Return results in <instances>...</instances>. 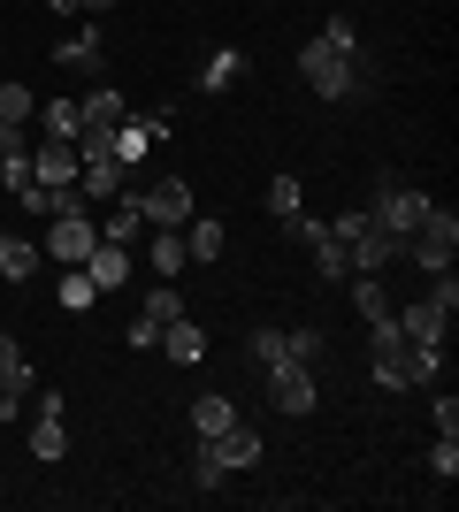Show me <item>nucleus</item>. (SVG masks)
<instances>
[{"label":"nucleus","instance_id":"f257e3e1","mask_svg":"<svg viewBox=\"0 0 459 512\" xmlns=\"http://www.w3.org/2000/svg\"><path fill=\"white\" fill-rule=\"evenodd\" d=\"M299 77H306V92H322V100H360V92H368L360 54H337V46H322V39L299 46Z\"/></svg>","mask_w":459,"mask_h":512},{"label":"nucleus","instance_id":"f03ea898","mask_svg":"<svg viewBox=\"0 0 459 512\" xmlns=\"http://www.w3.org/2000/svg\"><path fill=\"white\" fill-rule=\"evenodd\" d=\"M452 253H459V214L452 207H429V214H421V230L406 237V260L429 268V276H452Z\"/></svg>","mask_w":459,"mask_h":512},{"label":"nucleus","instance_id":"7ed1b4c3","mask_svg":"<svg viewBox=\"0 0 459 512\" xmlns=\"http://www.w3.org/2000/svg\"><path fill=\"white\" fill-rule=\"evenodd\" d=\"M92 245H100V222H92L85 207H77V214H54V222L39 230V253L54 260V268H85Z\"/></svg>","mask_w":459,"mask_h":512},{"label":"nucleus","instance_id":"20e7f679","mask_svg":"<svg viewBox=\"0 0 459 512\" xmlns=\"http://www.w3.org/2000/svg\"><path fill=\"white\" fill-rule=\"evenodd\" d=\"M437 207V199L421 192V184H398V176H383V192H375V230H391V237H414L421 230V214Z\"/></svg>","mask_w":459,"mask_h":512},{"label":"nucleus","instance_id":"39448f33","mask_svg":"<svg viewBox=\"0 0 459 512\" xmlns=\"http://www.w3.org/2000/svg\"><path fill=\"white\" fill-rule=\"evenodd\" d=\"M452 306H459V283H452V276H437V291H429V299L398 314L406 344H444V337H452Z\"/></svg>","mask_w":459,"mask_h":512},{"label":"nucleus","instance_id":"423d86ee","mask_svg":"<svg viewBox=\"0 0 459 512\" xmlns=\"http://www.w3.org/2000/svg\"><path fill=\"white\" fill-rule=\"evenodd\" d=\"M138 214H146V230H184V222H192V184H184V176L146 184V192H138Z\"/></svg>","mask_w":459,"mask_h":512},{"label":"nucleus","instance_id":"0eeeda50","mask_svg":"<svg viewBox=\"0 0 459 512\" xmlns=\"http://www.w3.org/2000/svg\"><path fill=\"white\" fill-rule=\"evenodd\" d=\"M268 398H276V413H314V367H299V360H284V367H268Z\"/></svg>","mask_w":459,"mask_h":512},{"label":"nucleus","instance_id":"6e6552de","mask_svg":"<svg viewBox=\"0 0 459 512\" xmlns=\"http://www.w3.org/2000/svg\"><path fill=\"white\" fill-rule=\"evenodd\" d=\"M62 451H69V413H62V398H54V390H39V428H31V459H39V467H54Z\"/></svg>","mask_w":459,"mask_h":512},{"label":"nucleus","instance_id":"1a4fd4ad","mask_svg":"<svg viewBox=\"0 0 459 512\" xmlns=\"http://www.w3.org/2000/svg\"><path fill=\"white\" fill-rule=\"evenodd\" d=\"M345 253H352V276H383L391 260H406V237H391V230H375V222H368Z\"/></svg>","mask_w":459,"mask_h":512},{"label":"nucleus","instance_id":"9d476101","mask_svg":"<svg viewBox=\"0 0 459 512\" xmlns=\"http://www.w3.org/2000/svg\"><path fill=\"white\" fill-rule=\"evenodd\" d=\"M161 138H169V107H161V115H146V123H131V115H123V123H115V161H123V169H138Z\"/></svg>","mask_w":459,"mask_h":512},{"label":"nucleus","instance_id":"9b49d317","mask_svg":"<svg viewBox=\"0 0 459 512\" xmlns=\"http://www.w3.org/2000/svg\"><path fill=\"white\" fill-rule=\"evenodd\" d=\"M100 46H108V39H100V16H85L62 46H54V54H46V62H54V69H85V77H100Z\"/></svg>","mask_w":459,"mask_h":512},{"label":"nucleus","instance_id":"f8f14e48","mask_svg":"<svg viewBox=\"0 0 459 512\" xmlns=\"http://www.w3.org/2000/svg\"><path fill=\"white\" fill-rule=\"evenodd\" d=\"M77 169H85V161H77V138H39V146H31V176H39V184H77Z\"/></svg>","mask_w":459,"mask_h":512},{"label":"nucleus","instance_id":"ddd939ff","mask_svg":"<svg viewBox=\"0 0 459 512\" xmlns=\"http://www.w3.org/2000/svg\"><path fill=\"white\" fill-rule=\"evenodd\" d=\"M207 451L222 459V474H245V467H261V428H222V436H207Z\"/></svg>","mask_w":459,"mask_h":512},{"label":"nucleus","instance_id":"4468645a","mask_svg":"<svg viewBox=\"0 0 459 512\" xmlns=\"http://www.w3.org/2000/svg\"><path fill=\"white\" fill-rule=\"evenodd\" d=\"M85 276L100 283V291H123V283H131V245H108V237H100L85 253Z\"/></svg>","mask_w":459,"mask_h":512},{"label":"nucleus","instance_id":"2eb2a0df","mask_svg":"<svg viewBox=\"0 0 459 512\" xmlns=\"http://www.w3.org/2000/svg\"><path fill=\"white\" fill-rule=\"evenodd\" d=\"M238 77H245V46H215V54L199 62V92H207V100H222Z\"/></svg>","mask_w":459,"mask_h":512},{"label":"nucleus","instance_id":"dca6fc26","mask_svg":"<svg viewBox=\"0 0 459 512\" xmlns=\"http://www.w3.org/2000/svg\"><path fill=\"white\" fill-rule=\"evenodd\" d=\"M153 352H169V360H184V367H199L207 360V329H199L192 314H176L169 329H161V344H153Z\"/></svg>","mask_w":459,"mask_h":512},{"label":"nucleus","instance_id":"f3484780","mask_svg":"<svg viewBox=\"0 0 459 512\" xmlns=\"http://www.w3.org/2000/svg\"><path fill=\"white\" fill-rule=\"evenodd\" d=\"M77 192L85 199H123L131 192V169H123V161H85V169H77Z\"/></svg>","mask_w":459,"mask_h":512},{"label":"nucleus","instance_id":"a211bd4d","mask_svg":"<svg viewBox=\"0 0 459 512\" xmlns=\"http://www.w3.org/2000/svg\"><path fill=\"white\" fill-rule=\"evenodd\" d=\"M306 253H314V268H322V283H345V276H352V253H345V237L329 230V222H322V230H314V237H306Z\"/></svg>","mask_w":459,"mask_h":512},{"label":"nucleus","instance_id":"6ab92c4d","mask_svg":"<svg viewBox=\"0 0 459 512\" xmlns=\"http://www.w3.org/2000/svg\"><path fill=\"white\" fill-rule=\"evenodd\" d=\"M39 237H0V283H31L39 276Z\"/></svg>","mask_w":459,"mask_h":512},{"label":"nucleus","instance_id":"aec40b11","mask_svg":"<svg viewBox=\"0 0 459 512\" xmlns=\"http://www.w3.org/2000/svg\"><path fill=\"white\" fill-rule=\"evenodd\" d=\"M146 260H153V276H161V283H176L184 268H192V253H184V230H153Z\"/></svg>","mask_w":459,"mask_h":512},{"label":"nucleus","instance_id":"412c9836","mask_svg":"<svg viewBox=\"0 0 459 512\" xmlns=\"http://www.w3.org/2000/svg\"><path fill=\"white\" fill-rule=\"evenodd\" d=\"M77 115H85V130H115L131 107H123V92H115V85H92L85 100H77Z\"/></svg>","mask_w":459,"mask_h":512},{"label":"nucleus","instance_id":"4be33fe9","mask_svg":"<svg viewBox=\"0 0 459 512\" xmlns=\"http://www.w3.org/2000/svg\"><path fill=\"white\" fill-rule=\"evenodd\" d=\"M222 245H230V230H222V214H199L192 230H184V253L207 268V260H222Z\"/></svg>","mask_w":459,"mask_h":512},{"label":"nucleus","instance_id":"5701e85b","mask_svg":"<svg viewBox=\"0 0 459 512\" xmlns=\"http://www.w3.org/2000/svg\"><path fill=\"white\" fill-rule=\"evenodd\" d=\"M54 306H62V314H92V306H100V283H92L85 268H62V291H54Z\"/></svg>","mask_w":459,"mask_h":512},{"label":"nucleus","instance_id":"b1692460","mask_svg":"<svg viewBox=\"0 0 459 512\" xmlns=\"http://www.w3.org/2000/svg\"><path fill=\"white\" fill-rule=\"evenodd\" d=\"M31 123H39L46 138H77V130H85V115H77V100H39V115H31Z\"/></svg>","mask_w":459,"mask_h":512},{"label":"nucleus","instance_id":"393cba45","mask_svg":"<svg viewBox=\"0 0 459 512\" xmlns=\"http://www.w3.org/2000/svg\"><path fill=\"white\" fill-rule=\"evenodd\" d=\"M230 421H238V406H230L222 390H199V406H192V428H199V436H222Z\"/></svg>","mask_w":459,"mask_h":512},{"label":"nucleus","instance_id":"a878e982","mask_svg":"<svg viewBox=\"0 0 459 512\" xmlns=\"http://www.w3.org/2000/svg\"><path fill=\"white\" fill-rule=\"evenodd\" d=\"M138 222H146V214H138V184H131V192L115 199V214L100 222V237H108V245H131V237H138Z\"/></svg>","mask_w":459,"mask_h":512},{"label":"nucleus","instance_id":"bb28decb","mask_svg":"<svg viewBox=\"0 0 459 512\" xmlns=\"http://www.w3.org/2000/svg\"><path fill=\"white\" fill-rule=\"evenodd\" d=\"M138 314H146L153 329H169V321L184 314V291H176V283H153V291H146V306H138Z\"/></svg>","mask_w":459,"mask_h":512},{"label":"nucleus","instance_id":"cd10ccee","mask_svg":"<svg viewBox=\"0 0 459 512\" xmlns=\"http://www.w3.org/2000/svg\"><path fill=\"white\" fill-rule=\"evenodd\" d=\"M345 283H352V306H360V321L391 314V299H383V276H345Z\"/></svg>","mask_w":459,"mask_h":512},{"label":"nucleus","instance_id":"c85d7f7f","mask_svg":"<svg viewBox=\"0 0 459 512\" xmlns=\"http://www.w3.org/2000/svg\"><path fill=\"white\" fill-rule=\"evenodd\" d=\"M245 352H253V367H284L291 352H284V329H253L245 337Z\"/></svg>","mask_w":459,"mask_h":512},{"label":"nucleus","instance_id":"c756f323","mask_svg":"<svg viewBox=\"0 0 459 512\" xmlns=\"http://www.w3.org/2000/svg\"><path fill=\"white\" fill-rule=\"evenodd\" d=\"M268 214H276V222H291V214H299V176H268Z\"/></svg>","mask_w":459,"mask_h":512},{"label":"nucleus","instance_id":"7c9ffc66","mask_svg":"<svg viewBox=\"0 0 459 512\" xmlns=\"http://www.w3.org/2000/svg\"><path fill=\"white\" fill-rule=\"evenodd\" d=\"M31 115H39L31 85H0V123H31Z\"/></svg>","mask_w":459,"mask_h":512},{"label":"nucleus","instance_id":"2f4dec72","mask_svg":"<svg viewBox=\"0 0 459 512\" xmlns=\"http://www.w3.org/2000/svg\"><path fill=\"white\" fill-rule=\"evenodd\" d=\"M284 352L299 367H314V360H322V329H284Z\"/></svg>","mask_w":459,"mask_h":512},{"label":"nucleus","instance_id":"473e14b6","mask_svg":"<svg viewBox=\"0 0 459 512\" xmlns=\"http://www.w3.org/2000/svg\"><path fill=\"white\" fill-rule=\"evenodd\" d=\"M322 46H337V54H360V31H352V16H329L322 31H314Z\"/></svg>","mask_w":459,"mask_h":512},{"label":"nucleus","instance_id":"72a5a7b5","mask_svg":"<svg viewBox=\"0 0 459 512\" xmlns=\"http://www.w3.org/2000/svg\"><path fill=\"white\" fill-rule=\"evenodd\" d=\"M429 467H437V482H459V436H437V444H429Z\"/></svg>","mask_w":459,"mask_h":512},{"label":"nucleus","instance_id":"f704fd0d","mask_svg":"<svg viewBox=\"0 0 459 512\" xmlns=\"http://www.w3.org/2000/svg\"><path fill=\"white\" fill-rule=\"evenodd\" d=\"M192 482L199 490H222V459L207 451V436H199V451H192Z\"/></svg>","mask_w":459,"mask_h":512},{"label":"nucleus","instance_id":"c9c22d12","mask_svg":"<svg viewBox=\"0 0 459 512\" xmlns=\"http://www.w3.org/2000/svg\"><path fill=\"white\" fill-rule=\"evenodd\" d=\"M437 428H444V436H459V398H452V390H437Z\"/></svg>","mask_w":459,"mask_h":512},{"label":"nucleus","instance_id":"e433bc0d","mask_svg":"<svg viewBox=\"0 0 459 512\" xmlns=\"http://www.w3.org/2000/svg\"><path fill=\"white\" fill-rule=\"evenodd\" d=\"M153 344H161V329H153V321L138 314V321H131V352H153Z\"/></svg>","mask_w":459,"mask_h":512},{"label":"nucleus","instance_id":"4c0bfd02","mask_svg":"<svg viewBox=\"0 0 459 512\" xmlns=\"http://www.w3.org/2000/svg\"><path fill=\"white\" fill-rule=\"evenodd\" d=\"M31 146V138H23V123H0V161H8V153H23Z\"/></svg>","mask_w":459,"mask_h":512},{"label":"nucleus","instance_id":"58836bf2","mask_svg":"<svg viewBox=\"0 0 459 512\" xmlns=\"http://www.w3.org/2000/svg\"><path fill=\"white\" fill-rule=\"evenodd\" d=\"M115 0H77V16H108Z\"/></svg>","mask_w":459,"mask_h":512}]
</instances>
